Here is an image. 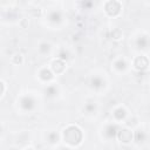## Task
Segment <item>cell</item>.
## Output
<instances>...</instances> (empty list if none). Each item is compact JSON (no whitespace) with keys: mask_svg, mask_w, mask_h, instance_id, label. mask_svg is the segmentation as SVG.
<instances>
[{"mask_svg":"<svg viewBox=\"0 0 150 150\" xmlns=\"http://www.w3.org/2000/svg\"><path fill=\"white\" fill-rule=\"evenodd\" d=\"M40 50H41V52H44V53L49 52V50H50V45H49V44H47V42L41 44V45H40Z\"/></svg>","mask_w":150,"mask_h":150,"instance_id":"8fae6325","label":"cell"},{"mask_svg":"<svg viewBox=\"0 0 150 150\" xmlns=\"http://www.w3.org/2000/svg\"><path fill=\"white\" fill-rule=\"evenodd\" d=\"M48 141H49L50 143L56 142V141H57V135H56L55 133H50V134L48 135Z\"/></svg>","mask_w":150,"mask_h":150,"instance_id":"4fadbf2b","label":"cell"},{"mask_svg":"<svg viewBox=\"0 0 150 150\" xmlns=\"http://www.w3.org/2000/svg\"><path fill=\"white\" fill-rule=\"evenodd\" d=\"M59 150H71V149H68V148H66V147H62V148H60Z\"/></svg>","mask_w":150,"mask_h":150,"instance_id":"5bb4252c","label":"cell"},{"mask_svg":"<svg viewBox=\"0 0 150 150\" xmlns=\"http://www.w3.org/2000/svg\"><path fill=\"white\" fill-rule=\"evenodd\" d=\"M117 135H118L120 140H121V142H126V143H128V142L131 141V138H133V134H131V131H129L128 129L120 130V131L117 133Z\"/></svg>","mask_w":150,"mask_h":150,"instance_id":"3957f363","label":"cell"},{"mask_svg":"<svg viewBox=\"0 0 150 150\" xmlns=\"http://www.w3.org/2000/svg\"><path fill=\"white\" fill-rule=\"evenodd\" d=\"M45 93H46V95H47L48 97H53V96H55V95L57 94V88H56V86H54V84L48 86V87L45 89Z\"/></svg>","mask_w":150,"mask_h":150,"instance_id":"8992f818","label":"cell"},{"mask_svg":"<svg viewBox=\"0 0 150 150\" xmlns=\"http://www.w3.org/2000/svg\"><path fill=\"white\" fill-rule=\"evenodd\" d=\"M49 20L52 22H59L60 20H61V14H60L59 12H52L50 15H49Z\"/></svg>","mask_w":150,"mask_h":150,"instance_id":"52a82bcc","label":"cell"},{"mask_svg":"<svg viewBox=\"0 0 150 150\" xmlns=\"http://www.w3.org/2000/svg\"><path fill=\"white\" fill-rule=\"evenodd\" d=\"M117 133H118V129H117V126L116 124H108L107 126V128H106V135H107V137L114 138L115 136H117Z\"/></svg>","mask_w":150,"mask_h":150,"instance_id":"277c9868","label":"cell"},{"mask_svg":"<svg viewBox=\"0 0 150 150\" xmlns=\"http://www.w3.org/2000/svg\"><path fill=\"white\" fill-rule=\"evenodd\" d=\"M114 115L117 117V120H122L124 116H126V110L123 108H118L117 110H115Z\"/></svg>","mask_w":150,"mask_h":150,"instance_id":"ba28073f","label":"cell"},{"mask_svg":"<svg viewBox=\"0 0 150 150\" xmlns=\"http://www.w3.org/2000/svg\"><path fill=\"white\" fill-rule=\"evenodd\" d=\"M91 84H92V87H93V88H95V89H100V88H102V87L104 86V81H103L101 77L95 76V77H93V79L91 80Z\"/></svg>","mask_w":150,"mask_h":150,"instance_id":"5b68a950","label":"cell"},{"mask_svg":"<svg viewBox=\"0 0 150 150\" xmlns=\"http://www.w3.org/2000/svg\"><path fill=\"white\" fill-rule=\"evenodd\" d=\"M40 74H41V77H42V79H45V80H49V79H52V77H53V74H52L49 71H47V69H44Z\"/></svg>","mask_w":150,"mask_h":150,"instance_id":"30bf717a","label":"cell"},{"mask_svg":"<svg viewBox=\"0 0 150 150\" xmlns=\"http://www.w3.org/2000/svg\"><path fill=\"white\" fill-rule=\"evenodd\" d=\"M20 106H21V108H22L24 110L31 111V110L35 107V101H34L33 97H31V96H25V97L21 99Z\"/></svg>","mask_w":150,"mask_h":150,"instance_id":"7a4b0ae2","label":"cell"},{"mask_svg":"<svg viewBox=\"0 0 150 150\" xmlns=\"http://www.w3.org/2000/svg\"><path fill=\"white\" fill-rule=\"evenodd\" d=\"M84 109H86V111L88 113V114H92V113H94L95 111V109H96V106L94 104V103H87L86 104V107H84Z\"/></svg>","mask_w":150,"mask_h":150,"instance_id":"9c48e42d","label":"cell"},{"mask_svg":"<svg viewBox=\"0 0 150 150\" xmlns=\"http://www.w3.org/2000/svg\"><path fill=\"white\" fill-rule=\"evenodd\" d=\"M67 131H68L69 134H72V138H69V140L67 141L69 144H76V143H79V142L81 141L82 134H81V131H80L79 128H76V127H69V128L67 129Z\"/></svg>","mask_w":150,"mask_h":150,"instance_id":"6da1fadb","label":"cell"},{"mask_svg":"<svg viewBox=\"0 0 150 150\" xmlns=\"http://www.w3.org/2000/svg\"><path fill=\"white\" fill-rule=\"evenodd\" d=\"M140 131H141V141H140V142H143V141L145 140V134H144V131H143V130H140ZM138 136H140V134H138V131H137V133L135 134V140H136L137 142H138V140H140V137H138Z\"/></svg>","mask_w":150,"mask_h":150,"instance_id":"7c38bea8","label":"cell"}]
</instances>
